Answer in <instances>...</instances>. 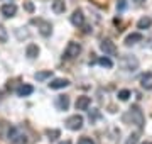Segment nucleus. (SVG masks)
I'll return each mask as SVG.
<instances>
[{"mask_svg":"<svg viewBox=\"0 0 152 144\" xmlns=\"http://www.w3.org/2000/svg\"><path fill=\"white\" fill-rule=\"evenodd\" d=\"M83 122H85V119H83L80 114H76V115H71L66 119V127L69 129V131H80V129L83 127Z\"/></svg>","mask_w":152,"mask_h":144,"instance_id":"nucleus-4","label":"nucleus"},{"mask_svg":"<svg viewBox=\"0 0 152 144\" xmlns=\"http://www.w3.org/2000/svg\"><path fill=\"white\" fill-rule=\"evenodd\" d=\"M24 9L32 14V12H34V4H32V2H24Z\"/></svg>","mask_w":152,"mask_h":144,"instance_id":"nucleus-25","label":"nucleus"},{"mask_svg":"<svg viewBox=\"0 0 152 144\" xmlns=\"http://www.w3.org/2000/svg\"><path fill=\"white\" fill-rule=\"evenodd\" d=\"M125 7H127L125 0H118V2H117V10H125Z\"/></svg>","mask_w":152,"mask_h":144,"instance_id":"nucleus-26","label":"nucleus"},{"mask_svg":"<svg viewBox=\"0 0 152 144\" xmlns=\"http://www.w3.org/2000/svg\"><path fill=\"white\" fill-rule=\"evenodd\" d=\"M90 104H91V97L81 95V97H78L75 107H76V110H86L88 107H90Z\"/></svg>","mask_w":152,"mask_h":144,"instance_id":"nucleus-7","label":"nucleus"},{"mask_svg":"<svg viewBox=\"0 0 152 144\" xmlns=\"http://www.w3.org/2000/svg\"><path fill=\"white\" fill-rule=\"evenodd\" d=\"M9 141H10L12 144H27V136L26 134H22L19 129L15 127H10V131H9Z\"/></svg>","mask_w":152,"mask_h":144,"instance_id":"nucleus-3","label":"nucleus"},{"mask_svg":"<svg viewBox=\"0 0 152 144\" xmlns=\"http://www.w3.org/2000/svg\"><path fill=\"white\" fill-rule=\"evenodd\" d=\"M26 56H27L29 60L37 58V56H39V48H37V44H29L27 49H26Z\"/></svg>","mask_w":152,"mask_h":144,"instance_id":"nucleus-15","label":"nucleus"},{"mask_svg":"<svg viewBox=\"0 0 152 144\" xmlns=\"http://www.w3.org/2000/svg\"><path fill=\"white\" fill-rule=\"evenodd\" d=\"M152 26V19L151 17H142L140 21L137 22V27L139 29H149Z\"/></svg>","mask_w":152,"mask_h":144,"instance_id":"nucleus-20","label":"nucleus"},{"mask_svg":"<svg viewBox=\"0 0 152 144\" xmlns=\"http://www.w3.org/2000/svg\"><path fill=\"white\" fill-rule=\"evenodd\" d=\"M66 144H69V143H66Z\"/></svg>","mask_w":152,"mask_h":144,"instance_id":"nucleus-30","label":"nucleus"},{"mask_svg":"<svg viewBox=\"0 0 152 144\" xmlns=\"http://www.w3.org/2000/svg\"><path fill=\"white\" fill-rule=\"evenodd\" d=\"M144 36L140 32H134V34H129L127 37H125V44L127 46H132V44H137V43H140Z\"/></svg>","mask_w":152,"mask_h":144,"instance_id":"nucleus-12","label":"nucleus"},{"mask_svg":"<svg viewBox=\"0 0 152 144\" xmlns=\"http://www.w3.org/2000/svg\"><path fill=\"white\" fill-rule=\"evenodd\" d=\"M71 24H73V26H76V27H81L83 24H85V15H83V10L76 9V10L73 12V15H71Z\"/></svg>","mask_w":152,"mask_h":144,"instance_id":"nucleus-8","label":"nucleus"},{"mask_svg":"<svg viewBox=\"0 0 152 144\" xmlns=\"http://www.w3.org/2000/svg\"><path fill=\"white\" fill-rule=\"evenodd\" d=\"M125 144H139V134H130Z\"/></svg>","mask_w":152,"mask_h":144,"instance_id":"nucleus-23","label":"nucleus"},{"mask_svg":"<svg viewBox=\"0 0 152 144\" xmlns=\"http://www.w3.org/2000/svg\"><path fill=\"white\" fill-rule=\"evenodd\" d=\"M39 32L42 34V36H51L53 32V24L48 22V21H39Z\"/></svg>","mask_w":152,"mask_h":144,"instance_id":"nucleus-11","label":"nucleus"},{"mask_svg":"<svg viewBox=\"0 0 152 144\" xmlns=\"http://www.w3.org/2000/svg\"><path fill=\"white\" fill-rule=\"evenodd\" d=\"M100 49L105 53V56H117V53H118L115 43L110 41V39H103V41L100 43Z\"/></svg>","mask_w":152,"mask_h":144,"instance_id":"nucleus-6","label":"nucleus"},{"mask_svg":"<svg viewBox=\"0 0 152 144\" xmlns=\"http://www.w3.org/2000/svg\"><path fill=\"white\" fill-rule=\"evenodd\" d=\"M78 144H95V143L91 141V137H81L78 141Z\"/></svg>","mask_w":152,"mask_h":144,"instance_id":"nucleus-27","label":"nucleus"},{"mask_svg":"<svg viewBox=\"0 0 152 144\" xmlns=\"http://www.w3.org/2000/svg\"><path fill=\"white\" fill-rule=\"evenodd\" d=\"M68 85H69V80H66V78H54V80L49 83V88L61 90V88H66Z\"/></svg>","mask_w":152,"mask_h":144,"instance_id":"nucleus-10","label":"nucleus"},{"mask_svg":"<svg viewBox=\"0 0 152 144\" xmlns=\"http://www.w3.org/2000/svg\"><path fill=\"white\" fill-rule=\"evenodd\" d=\"M129 97H130V92H129V90H120L118 92V98L122 100V102L129 100Z\"/></svg>","mask_w":152,"mask_h":144,"instance_id":"nucleus-24","label":"nucleus"},{"mask_svg":"<svg viewBox=\"0 0 152 144\" xmlns=\"http://www.w3.org/2000/svg\"><path fill=\"white\" fill-rule=\"evenodd\" d=\"M125 122H130L137 127H144V114L139 109V105H132V109H129V112L124 115Z\"/></svg>","mask_w":152,"mask_h":144,"instance_id":"nucleus-1","label":"nucleus"},{"mask_svg":"<svg viewBox=\"0 0 152 144\" xmlns=\"http://www.w3.org/2000/svg\"><path fill=\"white\" fill-rule=\"evenodd\" d=\"M46 136H48V139L51 143H54V141H58V137L61 136V131L59 129H49L48 132H46Z\"/></svg>","mask_w":152,"mask_h":144,"instance_id":"nucleus-19","label":"nucleus"},{"mask_svg":"<svg viewBox=\"0 0 152 144\" xmlns=\"http://www.w3.org/2000/svg\"><path fill=\"white\" fill-rule=\"evenodd\" d=\"M7 39H9V32H7V29L0 24V43H7Z\"/></svg>","mask_w":152,"mask_h":144,"instance_id":"nucleus-22","label":"nucleus"},{"mask_svg":"<svg viewBox=\"0 0 152 144\" xmlns=\"http://www.w3.org/2000/svg\"><path fill=\"white\" fill-rule=\"evenodd\" d=\"M142 144H152V143H142Z\"/></svg>","mask_w":152,"mask_h":144,"instance_id":"nucleus-29","label":"nucleus"},{"mask_svg":"<svg viewBox=\"0 0 152 144\" xmlns=\"http://www.w3.org/2000/svg\"><path fill=\"white\" fill-rule=\"evenodd\" d=\"M64 10H66L64 0H54L53 2V12L54 14H64Z\"/></svg>","mask_w":152,"mask_h":144,"instance_id":"nucleus-14","label":"nucleus"},{"mask_svg":"<svg viewBox=\"0 0 152 144\" xmlns=\"http://www.w3.org/2000/svg\"><path fill=\"white\" fill-rule=\"evenodd\" d=\"M120 66H122V70H125V71H135L137 68H139V60H137L135 56H122L120 58Z\"/></svg>","mask_w":152,"mask_h":144,"instance_id":"nucleus-2","label":"nucleus"},{"mask_svg":"<svg viewBox=\"0 0 152 144\" xmlns=\"http://www.w3.org/2000/svg\"><path fill=\"white\" fill-rule=\"evenodd\" d=\"M140 87L145 90H152V73H145L140 78Z\"/></svg>","mask_w":152,"mask_h":144,"instance_id":"nucleus-13","label":"nucleus"},{"mask_svg":"<svg viewBox=\"0 0 152 144\" xmlns=\"http://www.w3.org/2000/svg\"><path fill=\"white\" fill-rule=\"evenodd\" d=\"M80 53H81V44H80V43H76V41H71L69 44L66 46L64 58L73 60V58H76V56H80Z\"/></svg>","mask_w":152,"mask_h":144,"instance_id":"nucleus-5","label":"nucleus"},{"mask_svg":"<svg viewBox=\"0 0 152 144\" xmlns=\"http://www.w3.org/2000/svg\"><path fill=\"white\" fill-rule=\"evenodd\" d=\"M53 76V71L51 70H46V71H37L34 75V78L37 80V82H44V80H48V78Z\"/></svg>","mask_w":152,"mask_h":144,"instance_id":"nucleus-18","label":"nucleus"},{"mask_svg":"<svg viewBox=\"0 0 152 144\" xmlns=\"http://www.w3.org/2000/svg\"><path fill=\"white\" fill-rule=\"evenodd\" d=\"M0 12H2L4 17H14L17 12V5L15 4H4V5L0 7Z\"/></svg>","mask_w":152,"mask_h":144,"instance_id":"nucleus-9","label":"nucleus"},{"mask_svg":"<svg viewBox=\"0 0 152 144\" xmlns=\"http://www.w3.org/2000/svg\"><path fill=\"white\" fill-rule=\"evenodd\" d=\"M98 63H100V66H103V68H113V61L110 60L108 56L100 58V60H98Z\"/></svg>","mask_w":152,"mask_h":144,"instance_id":"nucleus-21","label":"nucleus"},{"mask_svg":"<svg viewBox=\"0 0 152 144\" xmlns=\"http://www.w3.org/2000/svg\"><path fill=\"white\" fill-rule=\"evenodd\" d=\"M132 2H135V4H144L145 0H132Z\"/></svg>","mask_w":152,"mask_h":144,"instance_id":"nucleus-28","label":"nucleus"},{"mask_svg":"<svg viewBox=\"0 0 152 144\" xmlns=\"http://www.w3.org/2000/svg\"><path fill=\"white\" fill-rule=\"evenodd\" d=\"M58 107H59L61 110H66L69 107V97L68 95H59L58 97Z\"/></svg>","mask_w":152,"mask_h":144,"instance_id":"nucleus-17","label":"nucleus"},{"mask_svg":"<svg viewBox=\"0 0 152 144\" xmlns=\"http://www.w3.org/2000/svg\"><path fill=\"white\" fill-rule=\"evenodd\" d=\"M32 92H34V88L31 85H20V87L17 88V95H19V97H27V95H31Z\"/></svg>","mask_w":152,"mask_h":144,"instance_id":"nucleus-16","label":"nucleus"}]
</instances>
